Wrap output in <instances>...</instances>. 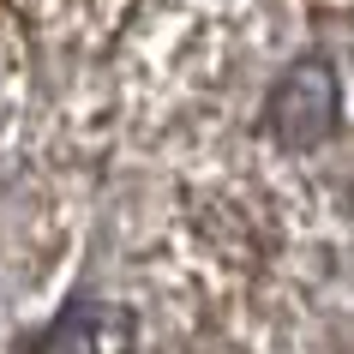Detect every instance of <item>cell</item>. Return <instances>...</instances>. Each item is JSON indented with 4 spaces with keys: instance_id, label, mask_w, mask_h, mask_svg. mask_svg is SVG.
<instances>
[{
    "instance_id": "6da1fadb",
    "label": "cell",
    "mask_w": 354,
    "mask_h": 354,
    "mask_svg": "<svg viewBox=\"0 0 354 354\" xmlns=\"http://www.w3.org/2000/svg\"><path fill=\"white\" fill-rule=\"evenodd\" d=\"M342 120V78L324 55H300L264 96V132L282 150H313L324 145Z\"/></svg>"
},
{
    "instance_id": "7a4b0ae2",
    "label": "cell",
    "mask_w": 354,
    "mask_h": 354,
    "mask_svg": "<svg viewBox=\"0 0 354 354\" xmlns=\"http://www.w3.org/2000/svg\"><path fill=\"white\" fill-rule=\"evenodd\" d=\"M48 354H138V318L120 300H73L42 336Z\"/></svg>"
}]
</instances>
